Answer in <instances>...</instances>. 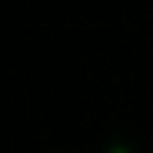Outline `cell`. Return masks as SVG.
<instances>
[{
	"mask_svg": "<svg viewBox=\"0 0 153 153\" xmlns=\"http://www.w3.org/2000/svg\"><path fill=\"white\" fill-rule=\"evenodd\" d=\"M40 153H70V150H40Z\"/></svg>",
	"mask_w": 153,
	"mask_h": 153,
	"instance_id": "obj_2",
	"label": "cell"
},
{
	"mask_svg": "<svg viewBox=\"0 0 153 153\" xmlns=\"http://www.w3.org/2000/svg\"><path fill=\"white\" fill-rule=\"evenodd\" d=\"M103 153H137V146H133V143H120V140H110Z\"/></svg>",
	"mask_w": 153,
	"mask_h": 153,
	"instance_id": "obj_1",
	"label": "cell"
}]
</instances>
